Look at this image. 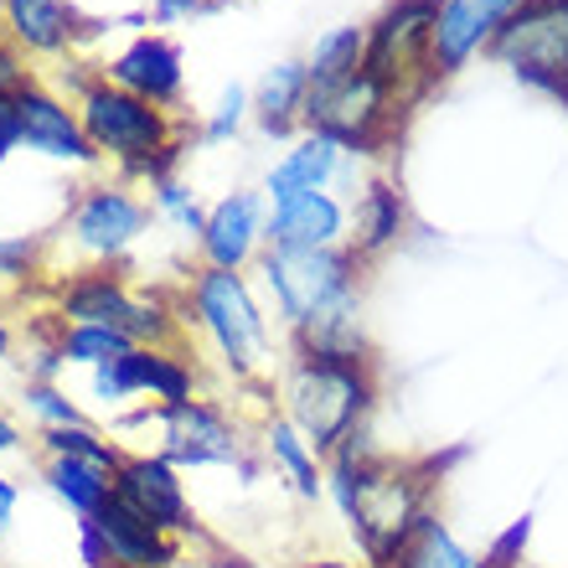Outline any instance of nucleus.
Here are the masks:
<instances>
[{"mask_svg": "<svg viewBox=\"0 0 568 568\" xmlns=\"http://www.w3.org/2000/svg\"><path fill=\"white\" fill-rule=\"evenodd\" d=\"M326 491L352 527L367 568H393L414 538V527L429 517V465L393 460L373 445V434L357 429L326 455Z\"/></svg>", "mask_w": 568, "mask_h": 568, "instance_id": "1", "label": "nucleus"}, {"mask_svg": "<svg viewBox=\"0 0 568 568\" xmlns=\"http://www.w3.org/2000/svg\"><path fill=\"white\" fill-rule=\"evenodd\" d=\"M258 280L295 346L367 357L362 336V258L352 248H264Z\"/></svg>", "mask_w": 568, "mask_h": 568, "instance_id": "2", "label": "nucleus"}, {"mask_svg": "<svg viewBox=\"0 0 568 568\" xmlns=\"http://www.w3.org/2000/svg\"><path fill=\"white\" fill-rule=\"evenodd\" d=\"M280 398H284V419L311 439L315 455H331L346 434L367 429V419H373L377 408L373 352L367 357H346V352L295 346V357L284 362Z\"/></svg>", "mask_w": 568, "mask_h": 568, "instance_id": "3", "label": "nucleus"}, {"mask_svg": "<svg viewBox=\"0 0 568 568\" xmlns=\"http://www.w3.org/2000/svg\"><path fill=\"white\" fill-rule=\"evenodd\" d=\"M83 135L124 181H165L176 176V161L186 155V135L171 109H155L135 93L114 89L109 78H93L89 89L73 99Z\"/></svg>", "mask_w": 568, "mask_h": 568, "instance_id": "4", "label": "nucleus"}, {"mask_svg": "<svg viewBox=\"0 0 568 568\" xmlns=\"http://www.w3.org/2000/svg\"><path fill=\"white\" fill-rule=\"evenodd\" d=\"M186 311L207 342L217 346V357L233 377H258L264 362H270L274 342H270V321H264V305H258L248 274L239 270H202L186 284Z\"/></svg>", "mask_w": 568, "mask_h": 568, "instance_id": "5", "label": "nucleus"}, {"mask_svg": "<svg viewBox=\"0 0 568 568\" xmlns=\"http://www.w3.org/2000/svg\"><path fill=\"white\" fill-rule=\"evenodd\" d=\"M486 58L532 89L568 99V0H523Z\"/></svg>", "mask_w": 568, "mask_h": 568, "instance_id": "6", "label": "nucleus"}, {"mask_svg": "<svg viewBox=\"0 0 568 568\" xmlns=\"http://www.w3.org/2000/svg\"><path fill=\"white\" fill-rule=\"evenodd\" d=\"M393 104H398V93L377 73L357 68V73L342 78V83L311 93L305 130L331 135L336 145L357 150V155H377V145H383V135H388V124H393Z\"/></svg>", "mask_w": 568, "mask_h": 568, "instance_id": "7", "label": "nucleus"}, {"mask_svg": "<svg viewBox=\"0 0 568 568\" xmlns=\"http://www.w3.org/2000/svg\"><path fill=\"white\" fill-rule=\"evenodd\" d=\"M439 0H388L383 16L367 27V73H377L398 99L429 89V37Z\"/></svg>", "mask_w": 568, "mask_h": 568, "instance_id": "8", "label": "nucleus"}, {"mask_svg": "<svg viewBox=\"0 0 568 568\" xmlns=\"http://www.w3.org/2000/svg\"><path fill=\"white\" fill-rule=\"evenodd\" d=\"M155 212L140 202L124 181H99V186H83L68 212V239L83 248L99 264H114L145 239V227Z\"/></svg>", "mask_w": 568, "mask_h": 568, "instance_id": "9", "label": "nucleus"}, {"mask_svg": "<svg viewBox=\"0 0 568 568\" xmlns=\"http://www.w3.org/2000/svg\"><path fill=\"white\" fill-rule=\"evenodd\" d=\"M150 419L161 424V449L176 470H196V465H239L243 439L239 424L227 419L207 398H181V404H150Z\"/></svg>", "mask_w": 568, "mask_h": 568, "instance_id": "10", "label": "nucleus"}, {"mask_svg": "<svg viewBox=\"0 0 568 568\" xmlns=\"http://www.w3.org/2000/svg\"><path fill=\"white\" fill-rule=\"evenodd\" d=\"M93 398H104L109 408L130 404V398L181 404V398H196V373L171 346H130L109 367H93Z\"/></svg>", "mask_w": 568, "mask_h": 568, "instance_id": "11", "label": "nucleus"}, {"mask_svg": "<svg viewBox=\"0 0 568 568\" xmlns=\"http://www.w3.org/2000/svg\"><path fill=\"white\" fill-rule=\"evenodd\" d=\"M517 6L523 0H439L429 37V83L455 78L470 58L491 52V42L501 37Z\"/></svg>", "mask_w": 568, "mask_h": 568, "instance_id": "12", "label": "nucleus"}, {"mask_svg": "<svg viewBox=\"0 0 568 568\" xmlns=\"http://www.w3.org/2000/svg\"><path fill=\"white\" fill-rule=\"evenodd\" d=\"M99 78H109L114 89L135 93L155 109H176L186 93V52L165 31H140L99 68Z\"/></svg>", "mask_w": 568, "mask_h": 568, "instance_id": "13", "label": "nucleus"}, {"mask_svg": "<svg viewBox=\"0 0 568 568\" xmlns=\"http://www.w3.org/2000/svg\"><path fill=\"white\" fill-rule=\"evenodd\" d=\"M114 496L130 511H140L145 523H155L171 538H192L196 532V511L186 501L181 470L165 455H124L114 470Z\"/></svg>", "mask_w": 568, "mask_h": 568, "instance_id": "14", "label": "nucleus"}, {"mask_svg": "<svg viewBox=\"0 0 568 568\" xmlns=\"http://www.w3.org/2000/svg\"><path fill=\"white\" fill-rule=\"evenodd\" d=\"M16 114H21V150L42 155V161L58 165H104L99 150L83 135V120H78V104H68L62 93H52L47 83H31V89L16 93Z\"/></svg>", "mask_w": 568, "mask_h": 568, "instance_id": "15", "label": "nucleus"}, {"mask_svg": "<svg viewBox=\"0 0 568 568\" xmlns=\"http://www.w3.org/2000/svg\"><path fill=\"white\" fill-rule=\"evenodd\" d=\"M264 227H270V196L264 192H227L223 202L207 207V227H202V264L207 270H248L264 254Z\"/></svg>", "mask_w": 568, "mask_h": 568, "instance_id": "16", "label": "nucleus"}, {"mask_svg": "<svg viewBox=\"0 0 568 568\" xmlns=\"http://www.w3.org/2000/svg\"><path fill=\"white\" fill-rule=\"evenodd\" d=\"M357 161H362L357 150H346V145H336L331 135L305 130V135H300L295 145L270 165V176H264V196H270V202H290V196H305V192H331L336 181L357 176Z\"/></svg>", "mask_w": 568, "mask_h": 568, "instance_id": "17", "label": "nucleus"}, {"mask_svg": "<svg viewBox=\"0 0 568 568\" xmlns=\"http://www.w3.org/2000/svg\"><path fill=\"white\" fill-rule=\"evenodd\" d=\"M352 212L336 192H305L290 202H270L264 248H346Z\"/></svg>", "mask_w": 568, "mask_h": 568, "instance_id": "18", "label": "nucleus"}, {"mask_svg": "<svg viewBox=\"0 0 568 568\" xmlns=\"http://www.w3.org/2000/svg\"><path fill=\"white\" fill-rule=\"evenodd\" d=\"M0 37H11L27 58H68L83 37L73 0H0Z\"/></svg>", "mask_w": 568, "mask_h": 568, "instance_id": "19", "label": "nucleus"}, {"mask_svg": "<svg viewBox=\"0 0 568 568\" xmlns=\"http://www.w3.org/2000/svg\"><path fill=\"white\" fill-rule=\"evenodd\" d=\"M404 233H408V202H404V192H398L388 176L362 181L357 202H352L346 248H352L362 264H373V258H383L388 248H398V239H404Z\"/></svg>", "mask_w": 568, "mask_h": 568, "instance_id": "20", "label": "nucleus"}, {"mask_svg": "<svg viewBox=\"0 0 568 568\" xmlns=\"http://www.w3.org/2000/svg\"><path fill=\"white\" fill-rule=\"evenodd\" d=\"M140 295L120 274L109 270H83V274H68L58 284V315L62 326H114L124 331L130 315H135Z\"/></svg>", "mask_w": 568, "mask_h": 568, "instance_id": "21", "label": "nucleus"}, {"mask_svg": "<svg viewBox=\"0 0 568 568\" xmlns=\"http://www.w3.org/2000/svg\"><path fill=\"white\" fill-rule=\"evenodd\" d=\"M93 527L104 532L109 564L114 568H171V564H181V542L171 538V532H161L155 523H145L140 511H130L120 496L93 517Z\"/></svg>", "mask_w": 568, "mask_h": 568, "instance_id": "22", "label": "nucleus"}, {"mask_svg": "<svg viewBox=\"0 0 568 568\" xmlns=\"http://www.w3.org/2000/svg\"><path fill=\"white\" fill-rule=\"evenodd\" d=\"M305 104H311V68H305V58H284L258 78L254 120L264 135H274V140L295 135L300 124H305Z\"/></svg>", "mask_w": 568, "mask_h": 568, "instance_id": "23", "label": "nucleus"}, {"mask_svg": "<svg viewBox=\"0 0 568 568\" xmlns=\"http://www.w3.org/2000/svg\"><path fill=\"white\" fill-rule=\"evenodd\" d=\"M42 480L52 486L62 507L73 511L78 523H93L99 511L114 501V470L104 465H89V460H47Z\"/></svg>", "mask_w": 568, "mask_h": 568, "instance_id": "24", "label": "nucleus"}, {"mask_svg": "<svg viewBox=\"0 0 568 568\" xmlns=\"http://www.w3.org/2000/svg\"><path fill=\"white\" fill-rule=\"evenodd\" d=\"M264 449H270V460L290 476V486H295L300 501H321V491H326V465H321V455L311 449V439L284 419V414L264 424Z\"/></svg>", "mask_w": 568, "mask_h": 568, "instance_id": "25", "label": "nucleus"}, {"mask_svg": "<svg viewBox=\"0 0 568 568\" xmlns=\"http://www.w3.org/2000/svg\"><path fill=\"white\" fill-rule=\"evenodd\" d=\"M367 62V27H326L315 37V47L305 52V68H311V93L331 89L352 78Z\"/></svg>", "mask_w": 568, "mask_h": 568, "instance_id": "26", "label": "nucleus"}, {"mask_svg": "<svg viewBox=\"0 0 568 568\" xmlns=\"http://www.w3.org/2000/svg\"><path fill=\"white\" fill-rule=\"evenodd\" d=\"M393 568H480V554H470L439 517H424L414 527V538L404 542V554L393 558Z\"/></svg>", "mask_w": 568, "mask_h": 568, "instance_id": "27", "label": "nucleus"}, {"mask_svg": "<svg viewBox=\"0 0 568 568\" xmlns=\"http://www.w3.org/2000/svg\"><path fill=\"white\" fill-rule=\"evenodd\" d=\"M42 449H47V460H89V465H104V470H120V460H124V449L114 439H104L93 424L42 429Z\"/></svg>", "mask_w": 568, "mask_h": 568, "instance_id": "28", "label": "nucleus"}, {"mask_svg": "<svg viewBox=\"0 0 568 568\" xmlns=\"http://www.w3.org/2000/svg\"><path fill=\"white\" fill-rule=\"evenodd\" d=\"M130 336L124 331H114V326H62V336H58V352H62V362H73V367H109L114 357H124L130 352Z\"/></svg>", "mask_w": 568, "mask_h": 568, "instance_id": "29", "label": "nucleus"}, {"mask_svg": "<svg viewBox=\"0 0 568 568\" xmlns=\"http://www.w3.org/2000/svg\"><path fill=\"white\" fill-rule=\"evenodd\" d=\"M150 212L165 217V223L186 233V239H202V227H207V207L196 202V192L186 186L181 176H165V181H150Z\"/></svg>", "mask_w": 568, "mask_h": 568, "instance_id": "30", "label": "nucleus"}, {"mask_svg": "<svg viewBox=\"0 0 568 568\" xmlns=\"http://www.w3.org/2000/svg\"><path fill=\"white\" fill-rule=\"evenodd\" d=\"M254 114V93L243 89V83H227L223 93H217V104L202 114V124H196V140L202 145H223V140H233L243 130V120Z\"/></svg>", "mask_w": 568, "mask_h": 568, "instance_id": "31", "label": "nucleus"}, {"mask_svg": "<svg viewBox=\"0 0 568 568\" xmlns=\"http://www.w3.org/2000/svg\"><path fill=\"white\" fill-rule=\"evenodd\" d=\"M27 408H31V419L42 424V429H62V424H83L78 404L58 388V383H27Z\"/></svg>", "mask_w": 568, "mask_h": 568, "instance_id": "32", "label": "nucleus"}, {"mask_svg": "<svg viewBox=\"0 0 568 568\" xmlns=\"http://www.w3.org/2000/svg\"><path fill=\"white\" fill-rule=\"evenodd\" d=\"M37 254H42L37 239H6L0 233V284H27L37 274Z\"/></svg>", "mask_w": 568, "mask_h": 568, "instance_id": "33", "label": "nucleus"}, {"mask_svg": "<svg viewBox=\"0 0 568 568\" xmlns=\"http://www.w3.org/2000/svg\"><path fill=\"white\" fill-rule=\"evenodd\" d=\"M37 78H31V68H27V52L11 42V37H0V93L6 99H16L21 89H31Z\"/></svg>", "mask_w": 568, "mask_h": 568, "instance_id": "34", "label": "nucleus"}, {"mask_svg": "<svg viewBox=\"0 0 568 568\" xmlns=\"http://www.w3.org/2000/svg\"><path fill=\"white\" fill-rule=\"evenodd\" d=\"M527 532H532V523L523 517V523L511 527L507 538L496 542L491 554H480V568H517V564H523V548H527Z\"/></svg>", "mask_w": 568, "mask_h": 568, "instance_id": "35", "label": "nucleus"}, {"mask_svg": "<svg viewBox=\"0 0 568 568\" xmlns=\"http://www.w3.org/2000/svg\"><path fill=\"white\" fill-rule=\"evenodd\" d=\"M207 0H155L150 6V27H176V21H192V16H207Z\"/></svg>", "mask_w": 568, "mask_h": 568, "instance_id": "36", "label": "nucleus"}, {"mask_svg": "<svg viewBox=\"0 0 568 568\" xmlns=\"http://www.w3.org/2000/svg\"><path fill=\"white\" fill-rule=\"evenodd\" d=\"M16 150H21V114H16V99L0 93V165L11 161Z\"/></svg>", "mask_w": 568, "mask_h": 568, "instance_id": "37", "label": "nucleus"}, {"mask_svg": "<svg viewBox=\"0 0 568 568\" xmlns=\"http://www.w3.org/2000/svg\"><path fill=\"white\" fill-rule=\"evenodd\" d=\"M78 554H83V568H114L109 564V542L93 523H78Z\"/></svg>", "mask_w": 568, "mask_h": 568, "instance_id": "38", "label": "nucleus"}, {"mask_svg": "<svg viewBox=\"0 0 568 568\" xmlns=\"http://www.w3.org/2000/svg\"><path fill=\"white\" fill-rule=\"evenodd\" d=\"M16 501H21V486H16L11 476H0V532L11 527V517H16Z\"/></svg>", "mask_w": 568, "mask_h": 568, "instance_id": "39", "label": "nucleus"}, {"mask_svg": "<svg viewBox=\"0 0 568 568\" xmlns=\"http://www.w3.org/2000/svg\"><path fill=\"white\" fill-rule=\"evenodd\" d=\"M11 449H21V429L0 414V455H11Z\"/></svg>", "mask_w": 568, "mask_h": 568, "instance_id": "40", "label": "nucleus"}, {"mask_svg": "<svg viewBox=\"0 0 568 568\" xmlns=\"http://www.w3.org/2000/svg\"><path fill=\"white\" fill-rule=\"evenodd\" d=\"M300 568H362V564H346V558H311V564H300Z\"/></svg>", "mask_w": 568, "mask_h": 568, "instance_id": "41", "label": "nucleus"}, {"mask_svg": "<svg viewBox=\"0 0 568 568\" xmlns=\"http://www.w3.org/2000/svg\"><path fill=\"white\" fill-rule=\"evenodd\" d=\"M11 357V326H6V321H0V362Z\"/></svg>", "mask_w": 568, "mask_h": 568, "instance_id": "42", "label": "nucleus"}, {"mask_svg": "<svg viewBox=\"0 0 568 568\" xmlns=\"http://www.w3.org/2000/svg\"><path fill=\"white\" fill-rule=\"evenodd\" d=\"M207 6H212V11H217V6H233V0H207Z\"/></svg>", "mask_w": 568, "mask_h": 568, "instance_id": "43", "label": "nucleus"}, {"mask_svg": "<svg viewBox=\"0 0 568 568\" xmlns=\"http://www.w3.org/2000/svg\"><path fill=\"white\" fill-rule=\"evenodd\" d=\"M150 6H155V0H150Z\"/></svg>", "mask_w": 568, "mask_h": 568, "instance_id": "44", "label": "nucleus"}]
</instances>
